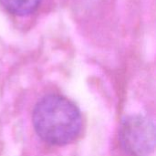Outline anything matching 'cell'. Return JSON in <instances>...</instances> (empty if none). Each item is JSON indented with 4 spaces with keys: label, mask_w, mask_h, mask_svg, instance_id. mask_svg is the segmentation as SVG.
<instances>
[{
    "label": "cell",
    "mask_w": 156,
    "mask_h": 156,
    "mask_svg": "<svg viewBox=\"0 0 156 156\" xmlns=\"http://www.w3.org/2000/svg\"><path fill=\"white\" fill-rule=\"evenodd\" d=\"M33 124L37 135L53 145H65L74 141L82 127L79 109L60 95L43 97L33 111Z\"/></svg>",
    "instance_id": "obj_1"
},
{
    "label": "cell",
    "mask_w": 156,
    "mask_h": 156,
    "mask_svg": "<svg viewBox=\"0 0 156 156\" xmlns=\"http://www.w3.org/2000/svg\"><path fill=\"white\" fill-rule=\"evenodd\" d=\"M119 139L123 150L131 156H149L155 147V126L147 116L133 114L120 125Z\"/></svg>",
    "instance_id": "obj_2"
},
{
    "label": "cell",
    "mask_w": 156,
    "mask_h": 156,
    "mask_svg": "<svg viewBox=\"0 0 156 156\" xmlns=\"http://www.w3.org/2000/svg\"><path fill=\"white\" fill-rule=\"evenodd\" d=\"M41 0H0L3 7L15 16H24L34 13Z\"/></svg>",
    "instance_id": "obj_3"
}]
</instances>
